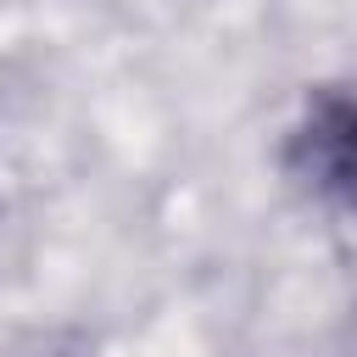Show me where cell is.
<instances>
[{"label": "cell", "mask_w": 357, "mask_h": 357, "mask_svg": "<svg viewBox=\"0 0 357 357\" xmlns=\"http://www.w3.org/2000/svg\"><path fill=\"white\" fill-rule=\"evenodd\" d=\"M296 162L324 195H335L346 212H357V100H346V95L318 100L296 134Z\"/></svg>", "instance_id": "1"}]
</instances>
